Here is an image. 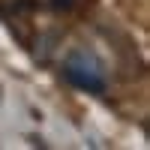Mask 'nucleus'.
I'll use <instances>...</instances> for the list:
<instances>
[{
	"instance_id": "2",
	"label": "nucleus",
	"mask_w": 150,
	"mask_h": 150,
	"mask_svg": "<svg viewBox=\"0 0 150 150\" xmlns=\"http://www.w3.org/2000/svg\"><path fill=\"white\" fill-rule=\"evenodd\" d=\"M75 3H78V0H51V6H54L57 12H72Z\"/></svg>"
},
{
	"instance_id": "1",
	"label": "nucleus",
	"mask_w": 150,
	"mask_h": 150,
	"mask_svg": "<svg viewBox=\"0 0 150 150\" xmlns=\"http://www.w3.org/2000/svg\"><path fill=\"white\" fill-rule=\"evenodd\" d=\"M63 78L87 93H105V72L96 63V57L84 54V51H72L63 63Z\"/></svg>"
}]
</instances>
